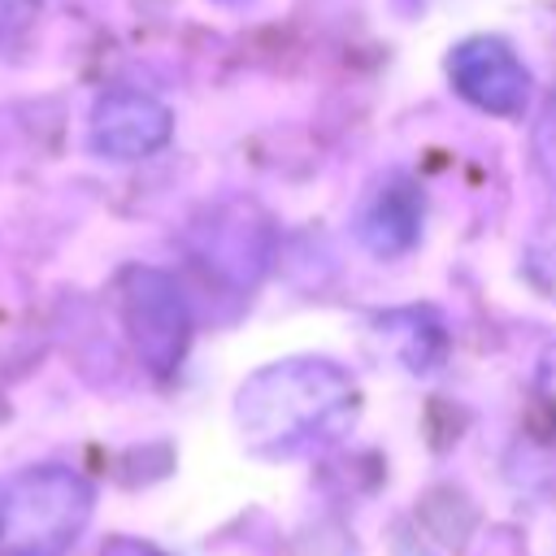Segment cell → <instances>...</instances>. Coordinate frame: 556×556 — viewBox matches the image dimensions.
I'll list each match as a JSON object with an SVG mask.
<instances>
[{
	"label": "cell",
	"mask_w": 556,
	"mask_h": 556,
	"mask_svg": "<svg viewBox=\"0 0 556 556\" xmlns=\"http://www.w3.org/2000/svg\"><path fill=\"white\" fill-rule=\"evenodd\" d=\"M356 400V382L326 356H291L256 369L235 395V421L252 452L287 456L330 434Z\"/></svg>",
	"instance_id": "obj_1"
},
{
	"label": "cell",
	"mask_w": 556,
	"mask_h": 556,
	"mask_svg": "<svg viewBox=\"0 0 556 556\" xmlns=\"http://www.w3.org/2000/svg\"><path fill=\"white\" fill-rule=\"evenodd\" d=\"M91 500L78 469H26L0 495V556H61L91 521Z\"/></svg>",
	"instance_id": "obj_2"
},
{
	"label": "cell",
	"mask_w": 556,
	"mask_h": 556,
	"mask_svg": "<svg viewBox=\"0 0 556 556\" xmlns=\"http://www.w3.org/2000/svg\"><path fill=\"white\" fill-rule=\"evenodd\" d=\"M117 308L135 356L152 374H174L191 343V308L182 287L152 265H126L117 278Z\"/></svg>",
	"instance_id": "obj_3"
},
{
	"label": "cell",
	"mask_w": 556,
	"mask_h": 556,
	"mask_svg": "<svg viewBox=\"0 0 556 556\" xmlns=\"http://www.w3.org/2000/svg\"><path fill=\"white\" fill-rule=\"evenodd\" d=\"M447 78L473 109L491 117H521L530 104V70L495 35H473L456 43L447 56Z\"/></svg>",
	"instance_id": "obj_4"
},
{
	"label": "cell",
	"mask_w": 556,
	"mask_h": 556,
	"mask_svg": "<svg viewBox=\"0 0 556 556\" xmlns=\"http://www.w3.org/2000/svg\"><path fill=\"white\" fill-rule=\"evenodd\" d=\"M169 130H174V117L156 96L117 87L96 100L87 139L109 161H143L156 148H165Z\"/></svg>",
	"instance_id": "obj_5"
},
{
	"label": "cell",
	"mask_w": 556,
	"mask_h": 556,
	"mask_svg": "<svg viewBox=\"0 0 556 556\" xmlns=\"http://www.w3.org/2000/svg\"><path fill=\"white\" fill-rule=\"evenodd\" d=\"M274 256V226L256 204H226L200 226V261L230 287H252Z\"/></svg>",
	"instance_id": "obj_6"
},
{
	"label": "cell",
	"mask_w": 556,
	"mask_h": 556,
	"mask_svg": "<svg viewBox=\"0 0 556 556\" xmlns=\"http://www.w3.org/2000/svg\"><path fill=\"white\" fill-rule=\"evenodd\" d=\"M352 235L374 256H404L421 235V187L404 174H387L356 204Z\"/></svg>",
	"instance_id": "obj_7"
},
{
	"label": "cell",
	"mask_w": 556,
	"mask_h": 556,
	"mask_svg": "<svg viewBox=\"0 0 556 556\" xmlns=\"http://www.w3.org/2000/svg\"><path fill=\"white\" fill-rule=\"evenodd\" d=\"M378 339L408 374H434L447 356V330L430 308H400L378 317Z\"/></svg>",
	"instance_id": "obj_8"
},
{
	"label": "cell",
	"mask_w": 556,
	"mask_h": 556,
	"mask_svg": "<svg viewBox=\"0 0 556 556\" xmlns=\"http://www.w3.org/2000/svg\"><path fill=\"white\" fill-rule=\"evenodd\" d=\"M534 382H539V395H543V404L556 413V343H547V348H543Z\"/></svg>",
	"instance_id": "obj_9"
},
{
	"label": "cell",
	"mask_w": 556,
	"mask_h": 556,
	"mask_svg": "<svg viewBox=\"0 0 556 556\" xmlns=\"http://www.w3.org/2000/svg\"><path fill=\"white\" fill-rule=\"evenodd\" d=\"M100 556H165V552H156V547L143 543V539H113Z\"/></svg>",
	"instance_id": "obj_10"
},
{
	"label": "cell",
	"mask_w": 556,
	"mask_h": 556,
	"mask_svg": "<svg viewBox=\"0 0 556 556\" xmlns=\"http://www.w3.org/2000/svg\"><path fill=\"white\" fill-rule=\"evenodd\" d=\"M17 9H22V0H0V30H4V26L17 17Z\"/></svg>",
	"instance_id": "obj_11"
}]
</instances>
